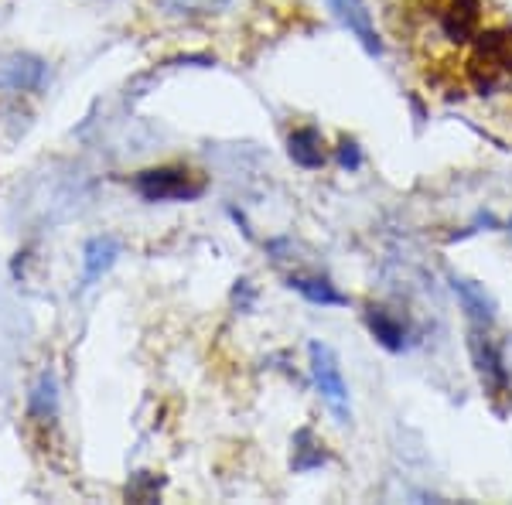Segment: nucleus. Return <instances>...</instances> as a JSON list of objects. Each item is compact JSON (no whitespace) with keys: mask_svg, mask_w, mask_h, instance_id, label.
<instances>
[{"mask_svg":"<svg viewBox=\"0 0 512 505\" xmlns=\"http://www.w3.org/2000/svg\"><path fill=\"white\" fill-rule=\"evenodd\" d=\"M161 485H164V478H158L154 471H134L127 482V499L130 502H158Z\"/></svg>","mask_w":512,"mask_h":505,"instance_id":"15","label":"nucleus"},{"mask_svg":"<svg viewBox=\"0 0 512 505\" xmlns=\"http://www.w3.org/2000/svg\"><path fill=\"white\" fill-rule=\"evenodd\" d=\"M332 14L338 18L349 35L366 48V55L379 59L383 55V38L376 35V24H373V11L366 7V0H328Z\"/></svg>","mask_w":512,"mask_h":505,"instance_id":"4","label":"nucleus"},{"mask_svg":"<svg viewBox=\"0 0 512 505\" xmlns=\"http://www.w3.org/2000/svg\"><path fill=\"white\" fill-rule=\"evenodd\" d=\"M134 192L144 202H195L205 195V181L188 168H147L134 175Z\"/></svg>","mask_w":512,"mask_h":505,"instance_id":"2","label":"nucleus"},{"mask_svg":"<svg viewBox=\"0 0 512 505\" xmlns=\"http://www.w3.org/2000/svg\"><path fill=\"white\" fill-rule=\"evenodd\" d=\"M335 157H338V164H342L345 171H359L362 168V151H359V144H355V140H349V137H345L342 144H338Z\"/></svg>","mask_w":512,"mask_h":505,"instance_id":"16","label":"nucleus"},{"mask_svg":"<svg viewBox=\"0 0 512 505\" xmlns=\"http://www.w3.org/2000/svg\"><path fill=\"white\" fill-rule=\"evenodd\" d=\"M308 366H311V379L318 386V396L325 400V407L332 410V417L338 424H352V396H349V383L342 376V362L332 345L325 342H311L308 345Z\"/></svg>","mask_w":512,"mask_h":505,"instance_id":"1","label":"nucleus"},{"mask_svg":"<svg viewBox=\"0 0 512 505\" xmlns=\"http://www.w3.org/2000/svg\"><path fill=\"white\" fill-rule=\"evenodd\" d=\"M287 154H291V161L304 171L325 168V161H328L325 137H321L315 127H297L291 130V137H287Z\"/></svg>","mask_w":512,"mask_h":505,"instance_id":"10","label":"nucleus"},{"mask_svg":"<svg viewBox=\"0 0 512 505\" xmlns=\"http://www.w3.org/2000/svg\"><path fill=\"white\" fill-rule=\"evenodd\" d=\"M120 253H123L120 239L110 233L86 239V246H82V280H79L82 291H89L96 280H103L113 270V263L120 260Z\"/></svg>","mask_w":512,"mask_h":505,"instance_id":"6","label":"nucleus"},{"mask_svg":"<svg viewBox=\"0 0 512 505\" xmlns=\"http://www.w3.org/2000/svg\"><path fill=\"white\" fill-rule=\"evenodd\" d=\"M468 352H472V362H475V372L485 386V396L489 400H502L509 396V386H512V372L506 366V355H502L499 345L492 342L489 328H472L468 331Z\"/></svg>","mask_w":512,"mask_h":505,"instance_id":"3","label":"nucleus"},{"mask_svg":"<svg viewBox=\"0 0 512 505\" xmlns=\"http://www.w3.org/2000/svg\"><path fill=\"white\" fill-rule=\"evenodd\" d=\"M291 468L294 471H315L321 465H328V451H325V444L315 437V430L311 427H301L294 434V441H291Z\"/></svg>","mask_w":512,"mask_h":505,"instance_id":"13","label":"nucleus"},{"mask_svg":"<svg viewBox=\"0 0 512 505\" xmlns=\"http://www.w3.org/2000/svg\"><path fill=\"white\" fill-rule=\"evenodd\" d=\"M158 4L178 18H202V14H222L233 0H158Z\"/></svg>","mask_w":512,"mask_h":505,"instance_id":"14","label":"nucleus"},{"mask_svg":"<svg viewBox=\"0 0 512 505\" xmlns=\"http://www.w3.org/2000/svg\"><path fill=\"white\" fill-rule=\"evenodd\" d=\"M451 291L461 301V308H465L472 325H478V328H492L495 325V318H499V314H495V301H492V294L478 284V280H468V277H458V273H454Z\"/></svg>","mask_w":512,"mask_h":505,"instance_id":"7","label":"nucleus"},{"mask_svg":"<svg viewBox=\"0 0 512 505\" xmlns=\"http://www.w3.org/2000/svg\"><path fill=\"white\" fill-rule=\"evenodd\" d=\"M233 304L239 311H253V304H256V287H253V280L250 277H239L236 280V287H233Z\"/></svg>","mask_w":512,"mask_h":505,"instance_id":"17","label":"nucleus"},{"mask_svg":"<svg viewBox=\"0 0 512 505\" xmlns=\"http://www.w3.org/2000/svg\"><path fill=\"white\" fill-rule=\"evenodd\" d=\"M478 11H482V0H448L437 18H441L444 38L451 41H468L478 28Z\"/></svg>","mask_w":512,"mask_h":505,"instance_id":"11","label":"nucleus"},{"mask_svg":"<svg viewBox=\"0 0 512 505\" xmlns=\"http://www.w3.org/2000/svg\"><path fill=\"white\" fill-rule=\"evenodd\" d=\"M509 233H512V219H509Z\"/></svg>","mask_w":512,"mask_h":505,"instance_id":"18","label":"nucleus"},{"mask_svg":"<svg viewBox=\"0 0 512 505\" xmlns=\"http://www.w3.org/2000/svg\"><path fill=\"white\" fill-rule=\"evenodd\" d=\"M59 407H62L59 376H55L52 369H45L28 393V417L35 420V424H52V420L59 417Z\"/></svg>","mask_w":512,"mask_h":505,"instance_id":"8","label":"nucleus"},{"mask_svg":"<svg viewBox=\"0 0 512 505\" xmlns=\"http://www.w3.org/2000/svg\"><path fill=\"white\" fill-rule=\"evenodd\" d=\"M0 86L11 93H41L48 86V62L31 52L11 55L0 62Z\"/></svg>","mask_w":512,"mask_h":505,"instance_id":"5","label":"nucleus"},{"mask_svg":"<svg viewBox=\"0 0 512 505\" xmlns=\"http://www.w3.org/2000/svg\"><path fill=\"white\" fill-rule=\"evenodd\" d=\"M366 325L383 349H390V352L407 349V325H403L390 308H376L373 304V308L366 311Z\"/></svg>","mask_w":512,"mask_h":505,"instance_id":"12","label":"nucleus"},{"mask_svg":"<svg viewBox=\"0 0 512 505\" xmlns=\"http://www.w3.org/2000/svg\"><path fill=\"white\" fill-rule=\"evenodd\" d=\"M287 287L301 294L304 301L318 304V308H345V304H349V294H342L332 280L318 277V273H291Z\"/></svg>","mask_w":512,"mask_h":505,"instance_id":"9","label":"nucleus"}]
</instances>
